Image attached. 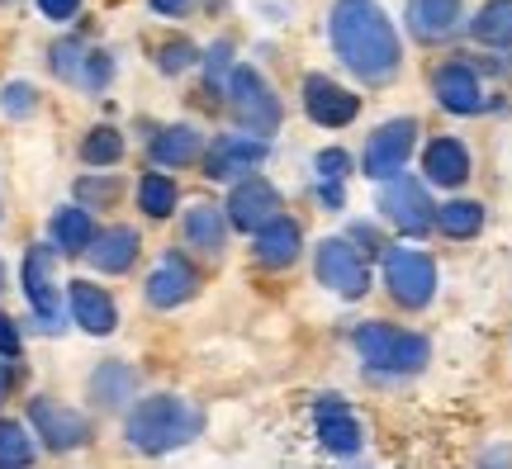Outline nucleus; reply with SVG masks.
<instances>
[{
  "instance_id": "nucleus-11",
  "label": "nucleus",
  "mask_w": 512,
  "mask_h": 469,
  "mask_svg": "<svg viewBox=\"0 0 512 469\" xmlns=\"http://www.w3.org/2000/svg\"><path fill=\"white\" fill-rule=\"evenodd\" d=\"M280 190H275L266 176H247V181L233 185V195L223 204V214H228V228H238V233H261L266 223L280 218Z\"/></svg>"
},
{
  "instance_id": "nucleus-15",
  "label": "nucleus",
  "mask_w": 512,
  "mask_h": 469,
  "mask_svg": "<svg viewBox=\"0 0 512 469\" xmlns=\"http://www.w3.org/2000/svg\"><path fill=\"white\" fill-rule=\"evenodd\" d=\"M313 417H318V441H323V451L328 455H356L361 451V422L351 417V408L342 403L337 394L328 398H318L313 403Z\"/></svg>"
},
{
  "instance_id": "nucleus-10",
  "label": "nucleus",
  "mask_w": 512,
  "mask_h": 469,
  "mask_svg": "<svg viewBox=\"0 0 512 469\" xmlns=\"http://www.w3.org/2000/svg\"><path fill=\"white\" fill-rule=\"evenodd\" d=\"M29 432L48 446V451H81L91 441V422L53 398H34L29 403Z\"/></svg>"
},
{
  "instance_id": "nucleus-31",
  "label": "nucleus",
  "mask_w": 512,
  "mask_h": 469,
  "mask_svg": "<svg viewBox=\"0 0 512 469\" xmlns=\"http://www.w3.org/2000/svg\"><path fill=\"white\" fill-rule=\"evenodd\" d=\"M195 62H200V48H195L190 38H171V43H162V48H157V67H162L166 76L190 72Z\"/></svg>"
},
{
  "instance_id": "nucleus-2",
  "label": "nucleus",
  "mask_w": 512,
  "mask_h": 469,
  "mask_svg": "<svg viewBox=\"0 0 512 469\" xmlns=\"http://www.w3.org/2000/svg\"><path fill=\"white\" fill-rule=\"evenodd\" d=\"M204 432V413L195 403H185L181 394H152V398H138L128 408V422H124V436L133 451L143 455H171L190 446L195 436Z\"/></svg>"
},
{
  "instance_id": "nucleus-19",
  "label": "nucleus",
  "mask_w": 512,
  "mask_h": 469,
  "mask_svg": "<svg viewBox=\"0 0 512 469\" xmlns=\"http://www.w3.org/2000/svg\"><path fill=\"white\" fill-rule=\"evenodd\" d=\"M256 261L261 266H271V271H280V266H294L299 261V252H304V233H299V223L294 218H275V223H266L261 233H256Z\"/></svg>"
},
{
  "instance_id": "nucleus-40",
  "label": "nucleus",
  "mask_w": 512,
  "mask_h": 469,
  "mask_svg": "<svg viewBox=\"0 0 512 469\" xmlns=\"http://www.w3.org/2000/svg\"><path fill=\"white\" fill-rule=\"evenodd\" d=\"M0 356H5V361L19 356V327H15V318H5V313H0Z\"/></svg>"
},
{
  "instance_id": "nucleus-9",
  "label": "nucleus",
  "mask_w": 512,
  "mask_h": 469,
  "mask_svg": "<svg viewBox=\"0 0 512 469\" xmlns=\"http://www.w3.org/2000/svg\"><path fill=\"white\" fill-rule=\"evenodd\" d=\"M271 157V143L266 138H252V133H223L214 138V147H204V176L209 181H247L256 176V166Z\"/></svg>"
},
{
  "instance_id": "nucleus-23",
  "label": "nucleus",
  "mask_w": 512,
  "mask_h": 469,
  "mask_svg": "<svg viewBox=\"0 0 512 469\" xmlns=\"http://www.w3.org/2000/svg\"><path fill=\"white\" fill-rule=\"evenodd\" d=\"M147 152H152V162L157 166H190V162H200L204 157V133L195 124H171L152 138Z\"/></svg>"
},
{
  "instance_id": "nucleus-20",
  "label": "nucleus",
  "mask_w": 512,
  "mask_h": 469,
  "mask_svg": "<svg viewBox=\"0 0 512 469\" xmlns=\"http://www.w3.org/2000/svg\"><path fill=\"white\" fill-rule=\"evenodd\" d=\"M460 24V0H408V29L422 43L451 38Z\"/></svg>"
},
{
  "instance_id": "nucleus-33",
  "label": "nucleus",
  "mask_w": 512,
  "mask_h": 469,
  "mask_svg": "<svg viewBox=\"0 0 512 469\" xmlns=\"http://www.w3.org/2000/svg\"><path fill=\"white\" fill-rule=\"evenodd\" d=\"M0 105H5V114H10V119H29V114L38 109V91L29 86V81H10V86H5V95H0Z\"/></svg>"
},
{
  "instance_id": "nucleus-24",
  "label": "nucleus",
  "mask_w": 512,
  "mask_h": 469,
  "mask_svg": "<svg viewBox=\"0 0 512 469\" xmlns=\"http://www.w3.org/2000/svg\"><path fill=\"white\" fill-rule=\"evenodd\" d=\"M48 228H53V252H62V256L91 252V242H95V218H91V209H81V204H62Z\"/></svg>"
},
{
  "instance_id": "nucleus-1",
  "label": "nucleus",
  "mask_w": 512,
  "mask_h": 469,
  "mask_svg": "<svg viewBox=\"0 0 512 469\" xmlns=\"http://www.w3.org/2000/svg\"><path fill=\"white\" fill-rule=\"evenodd\" d=\"M328 34H332V53L342 57V67L356 72L361 81H370V86L399 72L403 62L399 29L375 0H337Z\"/></svg>"
},
{
  "instance_id": "nucleus-12",
  "label": "nucleus",
  "mask_w": 512,
  "mask_h": 469,
  "mask_svg": "<svg viewBox=\"0 0 512 469\" xmlns=\"http://www.w3.org/2000/svg\"><path fill=\"white\" fill-rule=\"evenodd\" d=\"M24 294L34 304V318L43 332H57L62 327V289L53 280V247H29L24 256Z\"/></svg>"
},
{
  "instance_id": "nucleus-34",
  "label": "nucleus",
  "mask_w": 512,
  "mask_h": 469,
  "mask_svg": "<svg viewBox=\"0 0 512 469\" xmlns=\"http://www.w3.org/2000/svg\"><path fill=\"white\" fill-rule=\"evenodd\" d=\"M110 76H114L110 53H86V67H81V86H86V91H105Z\"/></svg>"
},
{
  "instance_id": "nucleus-17",
  "label": "nucleus",
  "mask_w": 512,
  "mask_h": 469,
  "mask_svg": "<svg viewBox=\"0 0 512 469\" xmlns=\"http://www.w3.org/2000/svg\"><path fill=\"white\" fill-rule=\"evenodd\" d=\"M432 95H437V105L451 109V114H479V109H484V86H479L475 67H465V62L441 67V72L432 76Z\"/></svg>"
},
{
  "instance_id": "nucleus-22",
  "label": "nucleus",
  "mask_w": 512,
  "mask_h": 469,
  "mask_svg": "<svg viewBox=\"0 0 512 469\" xmlns=\"http://www.w3.org/2000/svg\"><path fill=\"white\" fill-rule=\"evenodd\" d=\"M138 394V370L128 361H100L95 365V375H91V398H95V408H124L128 398Z\"/></svg>"
},
{
  "instance_id": "nucleus-28",
  "label": "nucleus",
  "mask_w": 512,
  "mask_h": 469,
  "mask_svg": "<svg viewBox=\"0 0 512 469\" xmlns=\"http://www.w3.org/2000/svg\"><path fill=\"white\" fill-rule=\"evenodd\" d=\"M34 432L15 422V417H0V469H29L34 465Z\"/></svg>"
},
{
  "instance_id": "nucleus-38",
  "label": "nucleus",
  "mask_w": 512,
  "mask_h": 469,
  "mask_svg": "<svg viewBox=\"0 0 512 469\" xmlns=\"http://www.w3.org/2000/svg\"><path fill=\"white\" fill-rule=\"evenodd\" d=\"M347 242H351V247H356L361 256H375V252H380V233H375L370 223H356V228L347 233Z\"/></svg>"
},
{
  "instance_id": "nucleus-14",
  "label": "nucleus",
  "mask_w": 512,
  "mask_h": 469,
  "mask_svg": "<svg viewBox=\"0 0 512 469\" xmlns=\"http://www.w3.org/2000/svg\"><path fill=\"white\" fill-rule=\"evenodd\" d=\"M195 289H200V271H195L185 256L166 252L162 261H157V271L147 275L143 294H147V304L152 308H181V304L195 299Z\"/></svg>"
},
{
  "instance_id": "nucleus-30",
  "label": "nucleus",
  "mask_w": 512,
  "mask_h": 469,
  "mask_svg": "<svg viewBox=\"0 0 512 469\" xmlns=\"http://www.w3.org/2000/svg\"><path fill=\"white\" fill-rule=\"evenodd\" d=\"M81 162L86 166H114L124 162V133L110 124H100L86 133V143H81Z\"/></svg>"
},
{
  "instance_id": "nucleus-36",
  "label": "nucleus",
  "mask_w": 512,
  "mask_h": 469,
  "mask_svg": "<svg viewBox=\"0 0 512 469\" xmlns=\"http://www.w3.org/2000/svg\"><path fill=\"white\" fill-rule=\"evenodd\" d=\"M204 72H209V86L214 81H223V76H233V43L223 38V43H214L209 53H204Z\"/></svg>"
},
{
  "instance_id": "nucleus-3",
  "label": "nucleus",
  "mask_w": 512,
  "mask_h": 469,
  "mask_svg": "<svg viewBox=\"0 0 512 469\" xmlns=\"http://www.w3.org/2000/svg\"><path fill=\"white\" fill-rule=\"evenodd\" d=\"M351 342L361 351V361L380 375H418L422 365L432 361V346L418 332H403L389 323H361L351 332Z\"/></svg>"
},
{
  "instance_id": "nucleus-41",
  "label": "nucleus",
  "mask_w": 512,
  "mask_h": 469,
  "mask_svg": "<svg viewBox=\"0 0 512 469\" xmlns=\"http://www.w3.org/2000/svg\"><path fill=\"white\" fill-rule=\"evenodd\" d=\"M147 5H152V10H157V15H166V19H181L185 10H190V5H195V0H147Z\"/></svg>"
},
{
  "instance_id": "nucleus-44",
  "label": "nucleus",
  "mask_w": 512,
  "mask_h": 469,
  "mask_svg": "<svg viewBox=\"0 0 512 469\" xmlns=\"http://www.w3.org/2000/svg\"><path fill=\"white\" fill-rule=\"evenodd\" d=\"M0 289H5V266H0Z\"/></svg>"
},
{
  "instance_id": "nucleus-26",
  "label": "nucleus",
  "mask_w": 512,
  "mask_h": 469,
  "mask_svg": "<svg viewBox=\"0 0 512 469\" xmlns=\"http://www.w3.org/2000/svg\"><path fill=\"white\" fill-rule=\"evenodd\" d=\"M470 34L484 48H512V0H484L470 19Z\"/></svg>"
},
{
  "instance_id": "nucleus-7",
  "label": "nucleus",
  "mask_w": 512,
  "mask_h": 469,
  "mask_svg": "<svg viewBox=\"0 0 512 469\" xmlns=\"http://www.w3.org/2000/svg\"><path fill=\"white\" fill-rule=\"evenodd\" d=\"M313 271H318V280H323L332 294H342V299H361L370 289L366 256L356 252L347 237H323V242H318V256H313Z\"/></svg>"
},
{
  "instance_id": "nucleus-42",
  "label": "nucleus",
  "mask_w": 512,
  "mask_h": 469,
  "mask_svg": "<svg viewBox=\"0 0 512 469\" xmlns=\"http://www.w3.org/2000/svg\"><path fill=\"white\" fill-rule=\"evenodd\" d=\"M318 195H323V204H328V209H342V185H318Z\"/></svg>"
},
{
  "instance_id": "nucleus-35",
  "label": "nucleus",
  "mask_w": 512,
  "mask_h": 469,
  "mask_svg": "<svg viewBox=\"0 0 512 469\" xmlns=\"http://www.w3.org/2000/svg\"><path fill=\"white\" fill-rule=\"evenodd\" d=\"M318 176H323V181L328 185H342L347 181V166H351V157L347 152H342V147H328V152H318Z\"/></svg>"
},
{
  "instance_id": "nucleus-27",
  "label": "nucleus",
  "mask_w": 512,
  "mask_h": 469,
  "mask_svg": "<svg viewBox=\"0 0 512 469\" xmlns=\"http://www.w3.org/2000/svg\"><path fill=\"white\" fill-rule=\"evenodd\" d=\"M437 228L446 237H456V242L479 237V228H484V204H479V199H451V204H441Z\"/></svg>"
},
{
  "instance_id": "nucleus-18",
  "label": "nucleus",
  "mask_w": 512,
  "mask_h": 469,
  "mask_svg": "<svg viewBox=\"0 0 512 469\" xmlns=\"http://www.w3.org/2000/svg\"><path fill=\"white\" fill-rule=\"evenodd\" d=\"M422 171L427 181L441 185V190H456V185L470 181V152L456 138H432L427 152H422Z\"/></svg>"
},
{
  "instance_id": "nucleus-43",
  "label": "nucleus",
  "mask_w": 512,
  "mask_h": 469,
  "mask_svg": "<svg viewBox=\"0 0 512 469\" xmlns=\"http://www.w3.org/2000/svg\"><path fill=\"white\" fill-rule=\"evenodd\" d=\"M10 384H15V370H10V365L0 361V398L10 394Z\"/></svg>"
},
{
  "instance_id": "nucleus-13",
  "label": "nucleus",
  "mask_w": 512,
  "mask_h": 469,
  "mask_svg": "<svg viewBox=\"0 0 512 469\" xmlns=\"http://www.w3.org/2000/svg\"><path fill=\"white\" fill-rule=\"evenodd\" d=\"M304 114L318 128H347L361 114V95H351L328 76H304Z\"/></svg>"
},
{
  "instance_id": "nucleus-39",
  "label": "nucleus",
  "mask_w": 512,
  "mask_h": 469,
  "mask_svg": "<svg viewBox=\"0 0 512 469\" xmlns=\"http://www.w3.org/2000/svg\"><path fill=\"white\" fill-rule=\"evenodd\" d=\"M34 5L53 19V24H67V19H76V10H81V0H34Z\"/></svg>"
},
{
  "instance_id": "nucleus-8",
  "label": "nucleus",
  "mask_w": 512,
  "mask_h": 469,
  "mask_svg": "<svg viewBox=\"0 0 512 469\" xmlns=\"http://www.w3.org/2000/svg\"><path fill=\"white\" fill-rule=\"evenodd\" d=\"M380 214L408 237H422L427 228H437V204L427 199V185L413 176H394L380 190Z\"/></svg>"
},
{
  "instance_id": "nucleus-16",
  "label": "nucleus",
  "mask_w": 512,
  "mask_h": 469,
  "mask_svg": "<svg viewBox=\"0 0 512 469\" xmlns=\"http://www.w3.org/2000/svg\"><path fill=\"white\" fill-rule=\"evenodd\" d=\"M67 308H72V323L81 332H91V337H110L114 327H119L114 299L100 285H91V280H72L67 285Z\"/></svg>"
},
{
  "instance_id": "nucleus-29",
  "label": "nucleus",
  "mask_w": 512,
  "mask_h": 469,
  "mask_svg": "<svg viewBox=\"0 0 512 469\" xmlns=\"http://www.w3.org/2000/svg\"><path fill=\"white\" fill-rule=\"evenodd\" d=\"M176 199H181V190H176V181L166 171H147L138 181V209L147 218H171L176 214Z\"/></svg>"
},
{
  "instance_id": "nucleus-25",
  "label": "nucleus",
  "mask_w": 512,
  "mask_h": 469,
  "mask_svg": "<svg viewBox=\"0 0 512 469\" xmlns=\"http://www.w3.org/2000/svg\"><path fill=\"white\" fill-rule=\"evenodd\" d=\"M185 242L204 256H219L228 242V214L219 204H190L185 209Z\"/></svg>"
},
{
  "instance_id": "nucleus-32",
  "label": "nucleus",
  "mask_w": 512,
  "mask_h": 469,
  "mask_svg": "<svg viewBox=\"0 0 512 469\" xmlns=\"http://www.w3.org/2000/svg\"><path fill=\"white\" fill-rule=\"evenodd\" d=\"M53 72L62 76V81H81V67H86V48L76 43V38H62V43H53Z\"/></svg>"
},
{
  "instance_id": "nucleus-37",
  "label": "nucleus",
  "mask_w": 512,
  "mask_h": 469,
  "mask_svg": "<svg viewBox=\"0 0 512 469\" xmlns=\"http://www.w3.org/2000/svg\"><path fill=\"white\" fill-rule=\"evenodd\" d=\"M76 190H81V199H86L81 209H91V204H110V199L119 195V181H110V176H105V181H100V176H86Z\"/></svg>"
},
{
  "instance_id": "nucleus-21",
  "label": "nucleus",
  "mask_w": 512,
  "mask_h": 469,
  "mask_svg": "<svg viewBox=\"0 0 512 469\" xmlns=\"http://www.w3.org/2000/svg\"><path fill=\"white\" fill-rule=\"evenodd\" d=\"M138 233L133 228H105V233H95V242H91V266L95 271H105V275H124L133 261H138Z\"/></svg>"
},
{
  "instance_id": "nucleus-6",
  "label": "nucleus",
  "mask_w": 512,
  "mask_h": 469,
  "mask_svg": "<svg viewBox=\"0 0 512 469\" xmlns=\"http://www.w3.org/2000/svg\"><path fill=\"white\" fill-rule=\"evenodd\" d=\"M413 147H418V119H389L370 133L366 152H361V171H366V181H394L403 176V166L413 157Z\"/></svg>"
},
{
  "instance_id": "nucleus-4",
  "label": "nucleus",
  "mask_w": 512,
  "mask_h": 469,
  "mask_svg": "<svg viewBox=\"0 0 512 469\" xmlns=\"http://www.w3.org/2000/svg\"><path fill=\"white\" fill-rule=\"evenodd\" d=\"M228 109H233V119L242 124V133H252V138H271L280 119H285V109H280V95L271 91V81L256 72V67H233L228 76Z\"/></svg>"
},
{
  "instance_id": "nucleus-5",
  "label": "nucleus",
  "mask_w": 512,
  "mask_h": 469,
  "mask_svg": "<svg viewBox=\"0 0 512 469\" xmlns=\"http://www.w3.org/2000/svg\"><path fill=\"white\" fill-rule=\"evenodd\" d=\"M384 289L403 308H427L437 294V261L413 247H394L384 256Z\"/></svg>"
}]
</instances>
